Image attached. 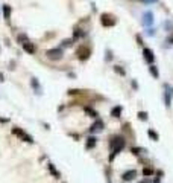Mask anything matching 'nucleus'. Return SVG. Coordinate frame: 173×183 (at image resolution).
<instances>
[{"mask_svg": "<svg viewBox=\"0 0 173 183\" xmlns=\"http://www.w3.org/2000/svg\"><path fill=\"white\" fill-rule=\"evenodd\" d=\"M14 133L17 136L20 137L21 140H24V142H29V144H32L34 142V139H32V136H29V134H26V133L21 130V128H14Z\"/></svg>", "mask_w": 173, "mask_h": 183, "instance_id": "5", "label": "nucleus"}, {"mask_svg": "<svg viewBox=\"0 0 173 183\" xmlns=\"http://www.w3.org/2000/svg\"><path fill=\"white\" fill-rule=\"evenodd\" d=\"M102 128H103V122H102L100 119H97L90 127V133H99V131H102Z\"/></svg>", "mask_w": 173, "mask_h": 183, "instance_id": "8", "label": "nucleus"}, {"mask_svg": "<svg viewBox=\"0 0 173 183\" xmlns=\"http://www.w3.org/2000/svg\"><path fill=\"white\" fill-rule=\"evenodd\" d=\"M111 114H112L114 118H120V114H122V107H115V108H112Z\"/></svg>", "mask_w": 173, "mask_h": 183, "instance_id": "13", "label": "nucleus"}, {"mask_svg": "<svg viewBox=\"0 0 173 183\" xmlns=\"http://www.w3.org/2000/svg\"><path fill=\"white\" fill-rule=\"evenodd\" d=\"M138 118H140L141 120H147V113H146V111H140V113H138Z\"/></svg>", "mask_w": 173, "mask_h": 183, "instance_id": "24", "label": "nucleus"}, {"mask_svg": "<svg viewBox=\"0 0 173 183\" xmlns=\"http://www.w3.org/2000/svg\"><path fill=\"white\" fill-rule=\"evenodd\" d=\"M46 55H47L49 60H52V61H59V60H62L64 53L61 49H50V51H47Z\"/></svg>", "mask_w": 173, "mask_h": 183, "instance_id": "3", "label": "nucleus"}, {"mask_svg": "<svg viewBox=\"0 0 173 183\" xmlns=\"http://www.w3.org/2000/svg\"><path fill=\"white\" fill-rule=\"evenodd\" d=\"M100 23L103 25V26H106V28H112V26L117 23V20H115L111 14H102V17H100Z\"/></svg>", "mask_w": 173, "mask_h": 183, "instance_id": "4", "label": "nucleus"}, {"mask_svg": "<svg viewBox=\"0 0 173 183\" xmlns=\"http://www.w3.org/2000/svg\"><path fill=\"white\" fill-rule=\"evenodd\" d=\"M123 148H125V139H123V137H120V136H118V137H114V139H112V154L109 156V160H112L114 156H117Z\"/></svg>", "mask_w": 173, "mask_h": 183, "instance_id": "1", "label": "nucleus"}, {"mask_svg": "<svg viewBox=\"0 0 173 183\" xmlns=\"http://www.w3.org/2000/svg\"><path fill=\"white\" fill-rule=\"evenodd\" d=\"M72 44H73V40H64V41H62V46L64 47H70V46H72Z\"/></svg>", "mask_w": 173, "mask_h": 183, "instance_id": "23", "label": "nucleus"}, {"mask_svg": "<svg viewBox=\"0 0 173 183\" xmlns=\"http://www.w3.org/2000/svg\"><path fill=\"white\" fill-rule=\"evenodd\" d=\"M90 55H91V49L88 47V46H79L78 49H76V57L79 58L81 61H85V60H88L90 58Z\"/></svg>", "mask_w": 173, "mask_h": 183, "instance_id": "2", "label": "nucleus"}, {"mask_svg": "<svg viewBox=\"0 0 173 183\" xmlns=\"http://www.w3.org/2000/svg\"><path fill=\"white\" fill-rule=\"evenodd\" d=\"M17 41H20L21 44H23V43H26V41H29V40H28V37H26L24 34H21V35H18V37H17Z\"/></svg>", "mask_w": 173, "mask_h": 183, "instance_id": "18", "label": "nucleus"}, {"mask_svg": "<svg viewBox=\"0 0 173 183\" xmlns=\"http://www.w3.org/2000/svg\"><path fill=\"white\" fill-rule=\"evenodd\" d=\"M149 72H150V75H152L153 78H158V77H159V72H158L157 66H153V64H150V67H149Z\"/></svg>", "mask_w": 173, "mask_h": 183, "instance_id": "12", "label": "nucleus"}, {"mask_svg": "<svg viewBox=\"0 0 173 183\" xmlns=\"http://www.w3.org/2000/svg\"><path fill=\"white\" fill-rule=\"evenodd\" d=\"M147 134H149L150 137H152L153 140H158V139H159V136H158V134H157V133H155L153 130H149V131H147Z\"/></svg>", "mask_w": 173, "mask_h": 183, "instance_id": "20", "label": "nucleus"}, {"mask_svg": "<svg viewBox=\"0 0 173 183\" xmlns=\"http://www.w3.org/2000/svg\"><path fill=\"white\" fill-rule=\"evenodd\" d=\"M3 15H5V19L9 21V19H11V6L9 5H3Z\"/></svg>", "mask_w": 173, "mask_h": 183, "instance_id": "11", "label": "nucleus"}, {"mask_svg": "<svg viewBox=\"0 0 173 183\" xmlns=\"http://www.w3.org/2000/svg\"><path fill=\"white\" fill-rule=\"evenodd\" d=\"M0 81H5V77H3L2 72H0Z\"/></svg>", "mask_w": 173, "mask_h": 183, "instance_id": "27", "label": "nucleus"}, {"mask_svg": "<svg viewBox=\"0 0 173 183\" xmlns=\"http://www.w3.org/2000/svg\"><path fill=\"white\" fill-rule=\"evenodd\" d=\"M166 105H170V89H168V86H166Z\"/></svg>", "mask_w": 173, "mask_h": 183, "instance_id": "16", "label": "nucleus"}, {"mask_svg": "<svg viewBox=\"0 0 173 183\" xmlns=\"http://www.w3.org/2000/svg\"><path fill=\"white\" fill-rule=\"evenodd\" d=\"M85 111H87L88 114H91V118H97V113L93 108H90V107H85Z\"/></svg>", "mask_w": 173, "mask_h": 183, "instance_id": "19", "label": "nucleus"}, {"mask_svg": "<svg viewBox=\"0 0 173 183\" xmlns=\"http://www.w3.org/2000/svg\"><path fill=\"white\" fill-rule=\"evenodd\" d=\"M143 57H144V60L147 61L149 64H152L153 61H155L153 51H152V49H149V47H144V49H143Z\"/></svg>", "mask_w": 173, "mask_h": 183, "instance_id": "6", "label": "nucleus"}, {"mask_svg": "<svg viewBox=\"0 0 173 183\" xmlns=\"http://www.w3.org/2000/svg\"><path fill=\"white\" fill-rule=\"evenodd\" d=\"M140 183H150L149 180H143V182H140Z\"/></svg>", "mask_w": 173, "mask_h": 183, "instance_id": "29", "label": "nucleus"}, {"mask_svg": "<svg viewBox=\"0 0 173 183\" xmlns=\"http://www.w3.org/2000/svg\"><path fill=\"white\" fill-rule=\"evenodd\" d=\"M143 2H146V3H152V2H157V0H143Z\"/></svg>", "mask_w": 173, "mask_h": 183, "instance_id": "28", "label": "nucleus"}, {"mask_svg": "<svg viewBox=\"0 0 173 183\" xmlns=\"http://www.w3.org/2000/svg\"><path fill=\"white\" fill-rule=\"evenodd\" d=\"M137 177V171H135V169H129V171H126L125 174H123V176H122V178H123V180H134V178Z\"/></svg>", "mask_w": 173, "mask_h": 183, "instance_id": "9", "label": "nucleus"}, {"mask_svg": "<svg viewBox=\"0 0 173 183\" xmlns=\"http://www.w3.org/2000/svg\"><path fill=\"white\" fill-rule=\"evenodd\" d=\"M152 174H153V171H152L150 168H144V169H143V176L149 177V176H152Z\"/></svg>", "mask_w": 173, "mask_h": 183, "instance_id": "22", "label": "nucleus"}, {"mask_svg": "<svg viewBox=\"0 0 173 183\" xmlns=\"http://www.w3.org/2000/svg\"><path fill=\"white\" fill-rule=\"evenodd\" d=\"M23 49H24V52H28V53H32L35 52V46H34V43H30V41H26L23 43Z\"/></svg>", "mask_w": 173, "mask_h": 183, "instance_id": "10", "label": "nucleus"}, {"mask_svg": "<svg viewBox=\"0 0 173 183\" xmlns=\"http://www.w3.org/2000/svg\"><path fill=\"white\" fill-rule=\"evenodd\" d=\"M32 86H34V89H35V90H37V93H41V89H39V86H38L37 78H32Z\"/></svg>", "mask_w": 173, "mask_h": 183, "instance_id": "17", "label": "nucleus"}, {"mask_svg": "<svg viewBox=\"0 0 173 183\" xmlns=\"http://www.w3.org/2000/svg\"><path fill=\"white\" fill-rule=\"evenodd\" d=\"M114 70H115V72H117L118 75H122V77H125V70L122 69V66H115V67H114Z\"/></svg>", "mask_w": 173, "mask_h": 183, "instance_id": "21", "label": "nucleus"}, {"mask_svg": "<svg viewBox=\"0 0 173 183\" xmlns=\"http://www.w3.org/2000/svg\"><path fill=\"white\" fill-rule=\"evenodd\" d=\"M94 145H96V139H94V137H88V139H87V150L93 148Z\"/></svg>", "mask_w": 173, "mask_h": 183, "instance_id": "14", "label": "nucleus"}, {"mask_svg": "<svg viewBox=\"0 0 173 183\" xmlns=\"http://www.w3.org/2000/svg\"><path fill=\"white\" fill-rule=\"evenodd\" d=\"M84 35H85V32H84L82 29H74V34H73V37L76 38V40H78V38H82Z\"/></svg>", "mask_w": 173, "mask_h": 183, "instance_id": "15", "label": "nucleus"}, {"mask_svg": "<svg viewBox=\"0 0 173 183\" xmlns=\"http://www.w3.org/2000/svg\"><path fill=\"white\" fill-rule=\"evenodd\" d=\"M50 172L53 174V176H56V178H59V172H58L56 169H55V168L52 166V165H50Z\"/></svg>", "mask_w": 173, "mask_h": 183, "instance_id": "25", "label": "nucleus"}, {"mask_svg": "<svg viewBox=\"0 0 173 183\" xmlns=\"http://www.w3.org/2000/svg\"><path fill=\"white\" fill-rule=\"evenodd\" d=\"M153 23V14L150 11H146L143 14V25L144 26H150Z\"/></svg>", "mask_w": 173, "mask_h": 183, "instance_id": "7", "label": "nucleus"}, {"mask_svg": "<svg viewBox=\"0 0 173 183\" xmlns=\"http://www.w3.org/2000/svg\"><path fill=\"white\" fill-rule=\"evenodd\" d=\"M147 34H149V35H153L155 31H153V29H147Z\"/></svg>", "mask_w": 173, "mask_h": 183, "instance_id": "26", "label": "nucleus"}]
</instances>
